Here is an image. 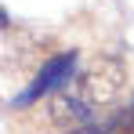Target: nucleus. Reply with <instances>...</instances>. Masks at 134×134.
Returning <instances> with one entry per match:
<instances>
[{
    "mask_svg": "<svg viewBox=\"0 0 134 134\" xmlns=\"http://www.w3.org/2000/svg\"><path fill=\"white\" fill-rule=\"evenodd\" d=\"M127 87V65L116 54H94L87 65L69 76L51 98V120L62 131H83L98 120V112L112 105Z\"/></svg>",
    "mask_w": 134,
    "mask_h": 134,
    "instance_id": "1",
    "label": "nucleus"
},
{
    "mask_svg": "<svg viewBox=\"0 0 134 134\" xmlns=\"http://www.w3.org/2000/svg\"><path fill=\"white\" fill-rule=\"evenodd\" d=\"M76 65H80V54H76V51H65V54H54V58H51V62H47V65L40 69V72H36L33 87L25 91V94L18 98V102L25 105V102H36L40 94H51V91H58V87H62V83L69 80V76L76 72Z\"/></svg>",
    "mask_w": 134,
    "mask_h": 134,
    "instance_id": "2",
    "label": "nucleus"
},
{
    "mask_svg": "<svg viewBox=\"0 0 134 134\" xmlns=\"http://www.w3.org/2000/svg\"><path fill=\"white\" fill-rule=\"evenodd\" d=\"M4 25H7V15H4V7H0V29H4Z\"/></svg>",
    "mask_w": 134,
    "mask_h": 134,
    "instance_id": "3",
    "label": "nucleus"
}]
</instances>
